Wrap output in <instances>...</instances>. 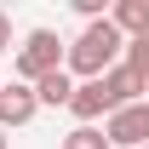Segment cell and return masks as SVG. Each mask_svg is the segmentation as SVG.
<instances>
[{
    "label": "cell",
    "mask_w": 149,
    "mask_h": 149,
    "mask_svg": "<svg viewBox=\"0 0 149 149\" xmlns=\"http://www.w3.org/2000/svg\"><path fill=\"white\" fill-rule=\"evenodd\" d=\"M120 57H126V35H120L109 17H97V23H86V29L69 40L63 69H69L74 80H103V74H109Z\"/></svg>",
    "instance_id": "1"
},
{
    "label": "cell",
    "mask_w": 149,
    "mask_h": 149,
    "mask_svg": "<svg viewBox=\"0 0 149 149\" xmlns=\"http://www.w3.org/2000/svg\"><path fill=\"white\" fill-rule=\"evenodd\" d=\"M63 57H69V46L57 40V29H29V35L17 40V52H12V80L35 86V80H46L52 69H63Z\"/></svg>",
    "instance_id": "2"
},
{
    "label": "cell",
    "mask_w": 149,
    "mask_h": 149,
    "mask_svg": "<svg viewBox=\"0 0 149 149\" xmlns=\"http://www.w3.org/2000/svg\"><path fill=\"white\" fill-rule=\"evenodd\" d=\"M103 138H109L115 149H149V97L115 109L109 120H103Z\"/></svg>",
    "instance_id": "3"
},
{
    "label": "cell",
    "mask_w": 149,
    "mask_h": 149,
    "mask_svg": "<svg viewBox=\"0 0 149 149\" xmlns=\"http://www.w3.org/2000/svg\"><path fill=\"white\" fill-rule=\"evenodd\" d=\"M35 115H40L35 86H23V80H6V86H0V132H17V126H29Z\"/></svg>",
    "instance_id": "4"
},
{
    "label": "cell",
    "mask_w": 149,
    "mask_h": 149,
    "mask_svg": "<svg viewBox=\"0 0 149 149\" xmlns=\"http://www.w3.org/2000/svg\"><path fill=\"white\" fill-rule=\"evenodd\" d=\"M103 92H109V103H115V109H126V103H143V97H149V74L138 69V63H126V57H120V63L103 74Z\"/></svg>",
    "instance_id": "5"
},
{
    "label": "cell",
    "mask_w": 149,
    "mask_h": 149,
    "mask_svg": "<svg viewBox=\"0 0 149 149\" xmlns=\"http://www.w3.org/2000/svg\"><path fill=\"white\" fill-rule=\"evenodd\" d=\"M109 23L126 40H143L149 35V0H115V6H109Z\"/></svg>",
    "instance_id": "6"
},
{
    "label": "cell",
    "mask_w": 149,
    "mask_h": 149,
    "mask_svg": "<svg viewBox=\"0 0 149 149\" xmlns=\"http://www.w3.org/2000/svg\"><path fill=\"white\" fill-rule=\"evenodd\" d=\"M35 97H40V109H69V97H74V74H69V69H52L46 80H35Z\"/></svg>",
    "instance_id": "7"
},
{
    "label": "cell",
    "mask_w": 149,
    "mask_h": 149,
    "mask_svg": "<svg viewBox=\"0 0 149 149\" xmlns=\"http://www.w3.org/2000/svg\"><path fill=\"white\" fill-rule=\"evenodd\" d=\"M57 149H115V143L103 138V126H74V132H63Z\"/></svg>",
    "instance_id": "8"
},
{
    "label": "cell",
    "mask_w": 149,
    "mask_h": 149,
    "mask_svg": "<svg viewBox=\"0 0 149 149\" xmlns=\"http://www.w3.org/2000/svg\"><path fill=\"white\" fill-rule=\"evenodd\" d=\"M0 52H17V29H12V12H0Z\"/></svg>",
    "instance_id": "9"
},
{
    "label": "cell",
    "mask_w": 149,
    "mask_h": 149,
    "mask_svg": "<svg viewBox=\"0 0 149 149\" xmlns=\"http://www.w3.org/2000/svg\"><path fill=\"white\" fill-rule=\"evenodd\" d=\"M0 149H12V132H0Z\"/></svg>",
    "instance_id": "10"
},
{
    "label": "cell",
    "mask_w": 149,
    "mask_h": 149,
    "mask_svg": "<svg viewBox=\"0 0 149 149\" xmlns=\"http://www.w3.org/2000/svg\"><path fill=\"white\" fill-rule=\"evenodd\" d=\"M0 86H6V80H0Z\"/></svg>",
    "instance_id": "11"
}]
</instances>
